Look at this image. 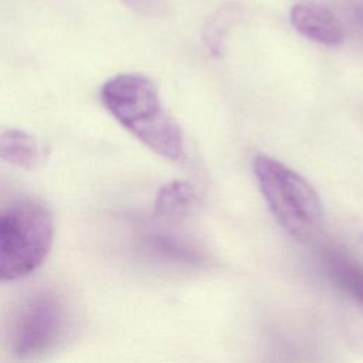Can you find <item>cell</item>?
<instances>
[{"label":"cell","instance_id":"obj_1","mask_svg":"<svg viewBox=\"0 0 363 363\" xmlns=\"http://www.w3.org/2000/svg\"><path fill=\"white\" fill-rule=\"evenodd\" d=\"M101 101L109 113L155 153L180 160L183 133L163 108L156 85L142 74H119L101 88Z\"/></svg>","mask_w":363,"mask_h":363},{"label":"cell","instance_id":"obj_2","mask_svg":"<svg viewBox=\"0 0 363 363\" xmlns=\"http://www.w3.org/2000/svg\"><path fill=\"white\" fill-rule=\"evenodd\" d=\"M54 241L52 213L38 201L26 200L0 211V282L34 272Z\"/></svg>","mask_w":363,"mask_h":363},{"label":"cell","instance_id":"obj_3","mask_svg":"<svg viewBox=\"0 0 363 363\" xmlns=\"http://www.w3.org/2000/svg\"><path fill=\"white\" fill-rule=\"evenodd\" d=\"M259 190L282 228L299 241L312 238L322 223V204L315 189L284 163L258 155L252 163Z\"/></svg>","mask_w":363,"mask_h":363},{"label":"cell","instance_id":"obj_4","mask_svg":"<svg viewBox=\"0 0 363 363\" xmlns=\"http://www.w3.org/2000/svg\"><path fill=\"white\" fill-rule=\"evenodd\" d=\"M67 329V311L51 292L27 298L7 326L6 347L16 363H37L51 353Z\"/></svg>","mask_w":363,"mask_h":363},{"label":"cell","instance_id":"obj_5","mask_svg":"<svg viewBox=\"0 0 363 363\" xmlns=\"http://www.w3.org/2000/svg\"><path fill=\"white\" fill-rule=\"evenodd\" d=\"M292 27L303 37L323 44L339 45L343 38V27L330 9L315 1H302L291 9Z\"/></svg>","mask_w":363,"mask_h":363},{"label":"cell","instance_id":"obj_6","mask_svg":"<svg viewBox=\"0 0 363 363\" xmlns=\"http://www.w3.org/2000/svg\"><path fill=\"white\" fill-rule=\"evenodd\" d=\"M320 259L332 282L363 306V264L336 245L323 247Z\"/></svg>","mask_w":363,"mask_h":363},{"label":"cell","instance_id":"obj_7","mask_svg":"<svg viewBox=\"0 0 363 363\" xmlns=\"http://www.w3.org/2000/svg\"><path fill=\"white\" fill-rule=\"evenodd\" d=\"M197 200L193 186L187 182H172L164 184L156 199L153 206V216L159 223L179 221L184 218Z\"/></svg>","mask_w":363,"mask_h":363},{"label":"cell","instance_id":"obj_8","mask_svg":"<svg viewBox=\"0 0 363 363\" xmlns=\"http://www.w3.org/2000/svg\"><path fill=\"white\" fill-rule=\"evenodd\" d=\"M0 159L20 169H34L43 160V149L28 132L7 129L0 133Z\"/></svg>","mask_w":363,"mask_h":363},{"label":"cell","instance_id":"obj_9","mask_svg":"<svg viewBox=\"0 0 363 363\" xmlns=\"http://www.w3.org/2000/svg\"><path fill=\"white\" fill-rule=\"evenodd\" d=\"M133 11L146 17H162L167 14L166 0H122Z\"/></svg>","mask_w":363,"mask_h":363},{"label":"cell","instance_id":"obj_10","mask_svg":"<svg viewBox=\"0 0 363 363\" xmlns=\"http://www.w3.org/2000/svg\"><path fill=\"white\" fill-rule=\"evenodd\" d=\"M352 11L356 21L363 28V0H354L352 4Z\"/></svg>","mask_w":363,"mask_h":363}]
</instances>
